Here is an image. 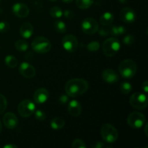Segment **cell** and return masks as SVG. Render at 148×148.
<instances>
[{
  "instance_id": "44",
  "label": "cell",
  "mask_w": 148,
  "mask_h": 148,
  "mask_svg": "<svg viewBox=\"0 0 148 148\" xmlns=\"http://www.w3.org/2000/svg\"><path fill=\"white\" fill-rule=\"evenodd\" d=\"M49 1H57V0H49Z\"/></svg>"
},
{
  "instance_id": "9",
  "label": "cell",
  "mask_w": 148,
  "mask_h": 148,
  "mask_svg": "<svg viewBox=\"0 0 148 148\" xmlns=\"http://www.w3.org/2000/svg\"><path fill=\"white\" fill-rule=\"evenodd\" d=\"M82 30L83 33L87 35H93L98 31V29L99 27L98 23L96 20L92 17H87L84 19L82 22Z\"/></svg>"
},
{
  "instance_id": "32",
  "label": "cell",
  "mask_w": 148,
  "mask_h": 148,
  "mask_svg": "<svg viewBox=\"0 0 148 148\" xmlns=\"http://www.w3.org/2000/svg\"><path fill=\"white\" fill-rule=\"evenodd\" d=\"M97 32H98V34L101 36H107L110 34V27L103 25V27H100V28L98 27Z\"/></svg>"
},
{
  "instance_id": "6",
  "label": "cell",
  "mask_w": 148,
  "mask_h": 148,
  "mask_svg": "<svg viewBox=\"0 0 148 148\" xmlns=\"http://www.w3.org/2000/svg\"><path fill=\"white\" fill-rule=\"evenodd\" d=\"M130 103L136 109H145L147 106V98L143 92H135L130 97Z\"/></svg>"
},
{
  "instance_id": "35",
  "label": "cell",
  "mask_w": 148,
  "mask_h": 148,
  "mask_svg": "<svg viewBox=\"0 0 148 148\" xmlns=\"http://www.w3.org/2000/svg\"><path fill=\"white\" fill-rule=\"evenodd\" d=\"M63 16L66 19H72L74 17V12L69 10H66L63 12Z\"/></svg>"
},
{
  "instance_id": "15",
  "label": "cell",
  "mask_w": 148,
  "mask_h": 148,
  "mask_svg": "<svg viewBox=\"0 0 148 148\" xmlns=\"http://www.w3.org/2000/svg\"><path fill=\"white\" fill-rule=\"evenodd\" d=\"M102 79L108 84H114L119 81V75L112 69H106L102 72Z\"/></svg>"
},
{
  "instance_id": "33",
  "label": "cell",
  "mask_w": 148,
  "mask_h": 148,
  "mask_svg": "<svg viewBox=\"0 0 148 148\" xmlns=\"http://www.w3.org/2000/svg\"><path fill=\"white\" fill-rule=\"evenodd\" d=\"M10 28V25L8 23L4 21L0 22V33H6Z\"/></svg>"
},
{
  "instance_id": "20",
  "label": "cell",
  "mask_w": 148,
  "mask_h": 148,
  "mask_svg": "<svg viewBox=\"0 0 148 148\" xmlns=\"http://www.w3.org/2000/svg\"><path fill=\"white\" fill-rule=\"evenodd\" d=\"M65 125V121L61 117H54L51 120L50 126L52 130H59L63 128Z\"/></svg>"
},
{
  "instance_id": "14",
  "label": "cell",
  "mask_w": 148,
  "mask_h": 148,
  "mask_svg": "<svg viewBox=\"0 0 148 148\" xmlns=\"http://www.w3.org/2000/svg\"><path fill=\"white\" fill-rule=\"evenodd\" d=\"M18 118L12 112L6 113L3 116V123L7 129L13 130L16 128L18 125Z\"/></svg>"
},
{
  "instance_id": "38",
  "label": "cell",
  "mask_w": 148,
  "mask_h": 148,
  "mask_svg": "<svg viewBox=\"0 0 148 148\" xmlns=\"http://www.w3.org/2000/svg\"><path fill=\"white\" fill-rule=\"evenodd\" d=\"M142 88H143V90H144V92H145V93H147L148 92V82L147 81H145L143 83V85H142Z\"/></svg>"
},
{
  "instance_id": "46",
  "label": "cell",
  "mask_w": 148,
  "mask_h": 148,
  "mask_svg": "<svg viewBox=\"0 0 148 148\" xmlns=\"http://www.w3.org/2000/svg\"><path fill=\"white\" fill-rule=\"evenodd\" d=\"M0 1H1V0H0Z\"/></svg>"
},
{
  "instance_id": "34",
  "label": "cell",
  "mask_w": 148,
  "mask_h": 148,
  "mask_svg": "<svg viewBox=\"0 0 148 148\" xmlns=\"http://www.w3.org/2000/svg\"><path fill=\"white\" fill-rule=\"evenodd\" d=\"M68 101H69V97H68L67 94H63V95H61L59 98V103L62 104V105H64V104L67 103Z\"/></svg>"
},
{
  "instance_id": "43",
  "label": "cell",
  "mask_w": 148,
  "mask_h": 148,
  "mask_svg": "<svg viewBox=\"0 0 148 148\" xmlns=\"http://www.w3.org/2000/svg\"><path fill=\"white\" fill-rule=\"evenodd\" d=\"M1 130H2V124H1V121H0V133L1 132Z\"/></svg>"
},
{
  "instance_id": "10",
  "label": "cell",
  "mask_w": 148,
  "mask_h": 148,
  "mask_svg": "<svg viewBox=\"0 0 148 148\" xmlns=\"http://www.w3.org/2000/svg\"><path fill=\"white\" fill-rule=\"evenodd\" d=\"M62 44L64 49L70 53L76 51L78 46H79L77 38L75 36L71 34L66 35L65 36H64V38H62Z\"/></svg>"
},
{
  "instance_id": "24",
  "label": "cell",
  "mask_w": 148,
  "mask_h": 148,
  "mask_svg": "<svg viewBox=\"0 0 148 148\" xmlns=\"http://www.w3.org/2000/svg\"><path fill=\"white\" fill-rule=\"evenodd\" d=\"M53 27L58 33H64L66 31V25L62 20H56L53 24Z\"/></svg>"
},
{
  "instance_id": "23",
  "label": "cell",
  "mask_w": 148,
  "mask_h": 148,
  "mask_svg": "<svg viewBox=\"0 0 148 148\" xmlns=\"http://www.w3.org/2000/svg\"><path fill=\"white\" fill-rule=\"evenodd\" d=\"M94 3V0H76V5L81 10H86L90 7Z\"/></svg>"
},
{
  "instance_id": "7",
  "label": "cell",
  "mask_w": 148,
  "mask_h": 148,
  "mask_svg": "<svg viewBox=\"0 0 148 148\" xmlns=\"http://www.w3.org/2000/svg\"><path fill=\"white\" fill-rule=\"evenodd\" d=\"M145 122L146 118L144 114L137 111L132 112L127 117V123L130 127L134 129L142 128Z\"/></svg>"
},
{
  "instance_id": "5",
  "label": "cell",
  "mask_w": 148,
  "mask_h": 148,
  "mask_svg": "<svg viewBox=\"0 0 148 148\" xmlns=\"http://www.w3.org/2000/svg\"><path fill=\"white\" fill-rule=\"evenodd\" d=\"M121 48V43L117 38H110L103 42L102 46L103 51L106 56H114Z\"/></svg>"
},
{
  "instance_id": "13",
  "label": "cell",
  "mask_w": 148,
  "mask_h": 148,
  "mask_svg": "<svg viewBox=\"0 0 148 148\" xmlns=\"http://www.w3.org/2000/svg\"><path fill=\"white\" fill-rule=\"evenodd\" d=\"M12 12L14 14L20 18H25L27 17L30 13V10L25 4L22 2H17L12 6Z\"/></svg>"
},
{
  "instance_id": "19",
  "label": "cell",
  "mask_w": 148,
  "mask_h": 148,
  "mask_svg": "<svg viewBox=\"0 0 148 148\" xmlns=\"http://www.w3.org/2000/svg\"><path fill=\"white\" fill-rule=\"evenodd\" d=\"M114 20V15L111 12H106L100 17V23L102 25L109 26L112 24Z\"/></svg>"
},
{
  "instance_id": "8",
  "label": "cell",
  "mask_w": 148,
  "mask_h": 148,
  "mask_svg": "<svg viewBox=\"0 0 148 148\" xmlns=\"http://www.w3.org/2000/svg\"><path fill=\"white\" fill-rule=\"evenodd\" d=\"M36 111V105L30 100H24L19 103L17 107V111L21 116L24 118L33 115Z\"/></svg>"
},
{
  "instance_id": "2",
  "label": "cell",
  "mask_w": 148,
  "mask_h": 148,
  "mask_svg": "<svg viewBox=\"0 0 148 148\" xmlns=\"http://www.w3.org/2000/svg\"><path fill=\"white\" fill-rule=\"evenodd\" d=\"M137 65L132 59H125L120 63L119 72L121 77L125 79H131L137 73Z\"/></svg>"
},
{
  "instance_id": "40",
  "label": "cell",
  "mask_w": 148,
  "mask_h": 148,
  "mask_svg": "<svg viewBox=\"0 0 148 148\" xmlns=\"http://www.w3.org/2000/svg\"><path fill=\"white\" fill-rule=\"evenodd\" d=\"M64 3H66V4H69V3L72 2L73 0H62Z\"/></svg>"
},
{
  "instance_id": "12",
  "label": "cell",
  "mask_w": 148,
  "mask_h": 148,
  "mask_svg": "<svg viewBox=\"0 0 148 148\" xmlns=\"http://www.w3.org/2000/svg\"><path fill=\"white\" fill-rule=\"evenodd\" d=\"M120 18L126 23H133L136 20L137 15L134 10L130 7H124L120 12Z\"/></svg>"
},
{
  "instance_id": "31",
  "label": "cell",
  "mask_w": 148,
  "mask_h": 148,
  "mask_svg": "<svg viewBox=\"0 0 148 148\" xmlns=\"http://www.w3.org/2000/svg\"><path fill=\"white\" fill-rule=\"evenodd\" d=\"M123 43L127 46H132L134 43V37L132 35H127L123 38Z\"/></svg>"
},
{
  "instance_id": "1",
  "label": "cell",
  "mask_w": 148,
  "mask_h": 148,
  "mask_svg": "<svg viewBox=\"0 0 148 148\" xmlns=\"http://www.w3.org/2000/svg\"><path fill=\"white\" fill-rule=\"evenodd\" d=\"M89 88L88 82L82 78L69 79L65 85V91L68 96L76 98L85 93Z\"/></svg>"
},
{
  "instance_id": "37",
  "label": "cell",
  "mask_w": 148,
  "mask_h": 148,
  "mask_svg": "<svg viewBox=\"0 0 148 148\" xmlns=\"http://www.w3.org/2000/svg\"><path fill=\"white\" fill-rule=\"evenodd\" d=\"M92 147L93 148H103L105 147V145H104V143H102V142L98 141L95 142V143L92 145Z\"/></svg>"
},
{
  "instance_id": "3",
  "label": "cell",
  "mask_w": 148,
  "mask_h": 148,
  "mask_svg": "<svg viewBox=\"0 0 148 148\" xmlns=\"http://www.w3.org/2000/svg\"><path fill=\"white\" fill-rule=\"evenodd\" d=\"M31 47L35 52L38 53H46L51 49L50 40L43 36H38L33 40Z\"/></svg>"
},
{
  "instance_id": "26",
  "label": "cell",
  "mask_w": 148,
  "mask_h": 148,
  "mask_svg": "<svg viewBox=\"0 0 148 148\" xmlns=\"http://www.w3.org/2000/svg\"><path fill=\"white\" fill-rule=\"evenodd\" d=\"M119 89L121 92L123 94H129L132 90V86L128 82H123L119 86Z\"/></svg>"
},
{
  "instance_id": "25",
  "label": "cell",
  "mask_w": 148,
  "mask_h": 148,
  "mask_svg": "<svg viewBox=\"0 0 148 148\" xmlns=\"http://www.w3.org/2000/svg\"><path fill=\"white\" fill-rule=\"evenodd\" d=\"M49 13H50V15L54 18H60L63 16V11L62 10V9L56 6L51 8Z\"/></svg>"
},
{
  "instance_id": "16",
  "label": "cell",
  "mask_w": 148,
  "mask_h": 148,
  "mask_svg": "<svg viewBox=\"0 0 148 148\" xmlns=\"http://www.w3.org/2000/svg\"><path fill=\"white\" fill-rule=\"evenodd\" d=\"M49 98V92L46 88H40L36 90L34 92L33 98L35 102L38 104L45 103Z\"/></svg>"
},
{
  "instance_id": "42",
  "label": "cell",
  "mask_w": 148,
  "mask_h": 148,
  "mask_svg": "<svg viewBox=\"0 0 148 148\" xmlns=\"http://www.w3.org/2000/svg\"><path fill=\"white\" fill-rule=\"evenodd\" d=\"M147 125H148V124L147 123V124H145V134H146V136H147L148 134H147Z\"/></svg>"
},
{
  "instance_id": "17",
  "label": "cell",
  "mask_w": 148,
  "mask_h": 148,
  "mask_svg": "<svg viewBox=\"0 0 148 148\" xmlns=\"http://www.w3.org/2000/svg\"><path fill=\"white\" fill-rule=\"evenodd\" d=\"M67 111L69 114L73 117H77L82 113V106L77 100H72L68 103Z\"/></svg>"
},
{
  "instance_id": "41",
  "label": "cell",
  "mask_w": 148,
  "mask_h": 148,
  "mask_svg": "<svg viewBox=\"0 0 148 148\" xmlns=\"http://www.w3.org/2000/svg\"><path fill=\"white\" fill-rule=\"evenodd\" d=\"M119 2H121V4H127V2H128L129 0H119Z\"/></svg>"
},
{
  "instance_id": "45",
  "label": "cell",
  "mask_w": 148,
  "mask_h": 148,
  "mask_svg": "<svg viewBox=\"0 0 148 148\" xmlns=\"http://www.w3.org/2000/svg\"><path fill=\"white\" fill-rule=\"evenodd\" d=\"M1 12H2V10H1V8H0V14H1Z\"/></svg>"
},
{
  "instance_id": "30",
  "label": "cell",
  "mask_w": 148,
  "mask_h": 148,
  "mask_svg": "<svg viewBox=\"0 0 148 148\" xmlns=\"http://www.w3.org/2000/svg\"><path fill=\"white\" fill-rule=\"evenodd\" d=\"M33 114L35 115V118L38 120V121H44L46 118V113L42 111V110H36Z\"/></svg>"
},
{
  "instance_id": "11",
  "label": "cell",
  "mask_w": 148,
  "mask_h": 148,
  "mask_svg": "<svg viewBox=\"0 0 148 148\" xmlns=\"http://www.w3.org/2000/svg\"><path fill=\"white\" fill-rule=\"evenodd\" d=\"M19 72L24 77L30 79L36 75V69L34 66L26 62H22L19 66Z\"/></svg>"
},
{
  "instance_id": "18",
  "label": "cell",
  "mask_w": 148,
  "mask_h": 148,
  "mask_svg": "<svg viewBox=\"0 0 148 148\" xmlns=\"http://www.w3.org/2000/svg\"><path fill=\"white\" fill-rule=\"evenodd\" d=\"M33 31H34L33 26L29 23H23L20 27V34L23 38H30L33 36Z\"/></svg>"
},
{
  "instance_id": "28",
  "label": "cell",
  "mask_w": 148,
  "mask_h": 148,
  "mask_svg": "<svg viewBox=\"0 0 148 148\" xmlns=\"http://www.w3.org/2000/svg\"><path fill=\"white\" fill-rule=\"evenodd\" d=\"M7 107V101L5 96L0 94V115L5 111Z\"/></svg>"
},
{
  "instance_id": "4",
  "label": "cell",
  "mask_w": 148,
  "mask_h": 148,
  "mask_svg": "<svg viewBox=\"0 0 148 148\" xmlns=\"http://www.w3.org/2000/svg\"><path fill=\"white\" fill-rule=\"evenodd\" d=\"M101 134L107 143H114L119 137L118 131L111 124H105L101 127Z\"/></svg>"
},
{
  "instance_id": "39",
  "label": "cell",
  "mask_w": 148,
  "mask_h": 148,
  "mask_svg": "<svg viewBox=\"0 0 148 148\" xmlns=\"http://www.w3.org/2000/svg\"><path fill=\"white\" fill-rule=\"evenodd\" d=\"M4 148H17V146L15 145L8 144V145H4Z\"/></svg>"
},
{
  "instance_id": "27",
  "label": "cell",
  "mask_w": 148,
  "mask_h": 148,
  "mask_svg": "<svg viewBox=\"0 0 148 148\" xmlns=\"http://www.w3.org/2000/svg\"><path fill=\"white\" fill-rule=\"evenodd\" d=\"M87 49L89 51L95 52L99 50L100 49V43L98 41H91L87 45Z\"/></svg>"
},
{
  "instance_id": "29",
  "label": "cell",
  "mask_w": 148,
  "mask_h": 148,
  "mask_svg": "<svg viewBox=\"0 0 148 148\" xmlns=\"http://www.w3.org/2000/svg\"><path fill=\"white\" fill-rule=\"evenodd\" d=\"M72 147L73 148H86L87 146L85 142L80 139H75L72 143Z\"/></svg>"
},
{
  "instance_id": "21",
  "label": "cell",
  "mask_w": 148,
  "mask_h": 148,
  "mask_svg": "<svg viewBox=\"0 0 148 148\" xmlns=\"http://www.w3.org/2000/svg\"><path fill=\"white\" fill-rule=\"evenodd\" d=\"M4 62H5L6 65L8 67L12 68H12H15L17 66V64H18L17 58L11 54L7 55L5 56V58H4Z\"/></svg>"
},
{
  "instance_id": "22",
  "label": "cell",
  "mask_w": 148,
  "mask_h": 148,
  "mask_svg": "<svg viewBox=\"0 0 148 148\" xmlns=\"http://www.w3.org/2000/svg\"><path fill=\"white\" fill-rule=\"evenodd\" d=\"M14 46H15L16 49L19 51L25 52L28 49L29 45L26 40H23V39H20L17 40L14 43Z\"/></svg>"
},
{
  "instance_id": "36",
  "label": "cell",
  "mask_w": 148,
  "mask_h": 148,
  "mask_svg": "<svg viewBox=\"0 0 148 148\" xmlns=\"http://www.w3.org/2000/svg\"><path fill=\"white\" fill-rule=\"evenodd\" d=\"M117 30H118L119 36H121V35H123L124 33H126V31H127V29L125 28V27H124V26L119 25V26H117Z\"/></svg>"
}]
</instances>
